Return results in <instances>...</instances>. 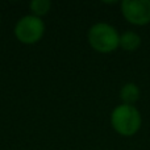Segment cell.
<instances>
[{
	"instance_id": "obj_1",
	"label": "cell",
	"mask_w": 150,
	"mask_h": 150,
	"mask_svg": "<svg viewBox=\"0 0 150 150\" xmlns=\"http://www.w3.org/2000/svg\"><path fill=\"white\" fill-rule=\"evenodd\" d=\"M111 124L119 134L124 137H132L140 130L142 117L134 105L121 104L112 111Z\"/></svg>"
},
{
	"instance_id": "obj_2",
	"label": "cell",
	"mask_w": 150,
	"mask_h": 150,
	"mask_svg": "<svg viewBox=\"0 0 150 150\" xmlns=\"http://www.w3.org/2000/svg\"><path fill=\"white\" fill-rule=\"evenodd\" d=\"M88 42L98 53L108 54L120 46V34L109 24L98 23L88 30Z\"/></svg>"
},
{
	"instance_id": "obj_3",
	"label": "cell",
	"mask_w": 150,
	"mask_h": 150,
	"mask_svg": "<svg viewBox=\"0 0 150 150\" xmlns=\"http://www.w3.org/2000/svg\"><path fill=\"white\" fill-rule=\"evenodd\" d=\"M45 32V24L37 16H24L17 21L15 26L16 38L26 45L36 44L41 40Z\"/></svg>"
},
{
	"instance_id": "obj_4",
	"label": "cell",
	"mask_w": 150,
	"mask_h": 150,
	"mask_svg": "<svg viewBox=\"0 0 150 150\" xmlns=\"http://www.w3.org/2000/svg\"><path fill=\"white\" fill-rule=\"evenodd\" d=\"M121 13L132 25H148L150 23V0H124Z\"/></svg>"
},
{
	"instance_id": "obj_5",
	"label": "cell",
	"mask_w": 150,
	"mask_h": 150,
	"mask_svg": "<svg viewBox=\"0 0 150 150\" xmlns=\"http://www.w3.org/2000/svg\"><path fill=\"white\" fill-rule=\"evenodd\" d=\"M141 96V91L136 83H125L120 90V98L122 100V104L133 105L136 101H138Z\"/></svg>"
},
{
	"instance_id": "obj_6",
	"label": "cell",
	"mask_w": 150,
	"mask_h": 150,
	"mask_svg": "<svg viewBox=\"0 0 150 150\" xmlns=\"http://www.w3.org/2000/svg\"><path fill=\"white\" fill-rule=\"evenodd\" d=\"M141 46V36L133 30H125L120 36V47L125 52H134Z\"/></svg>"
},
{
	"instance_id": "obj_7",
	"label": "cell",
	"mask_w": 150,
	"mask_h": 150,
	"mask_svg": "<svg viewBox=\"0 0 150 150\" xmlns=\"http://www.w3.org/2000/svg\"><path fill=\"white\" fill-rule=\"evenodd\" d=\"M50 7H52V3L49 0H34L30 3V9L37 17L46 15L49 12Z\"/></svg>"
}]
</instances>
